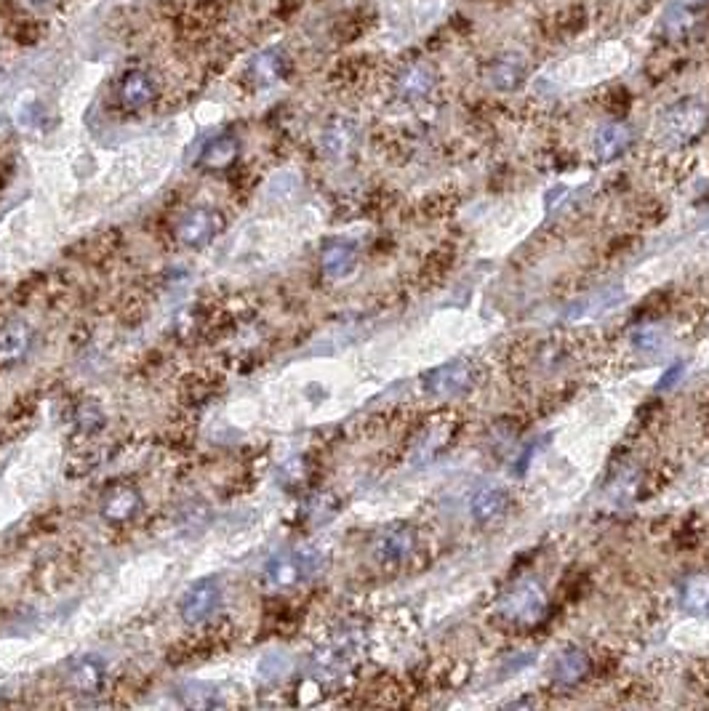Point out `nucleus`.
<instances>
[{
    "label": "nucleus",
    "instance_id": "10",
    "mask_svg": "<svg viewBox=\"0 0 709 711\" xmlns=\"http://www.w3.org/2000/svg\"><path fill=\"white\" fill-rule=\"evenodd\" d=\"M510 509V493L502 485H480L470 498V517L478 525H491V522L502 520Z\"/></svg>",
    "mask_w": 709,
    "mask_h": 711
},
{
    "label": "nucleus",
    "instance_id": "9",
    "mask_svg": "<svg viewBox=\"0 0 709 711\" xmlns=\"http://www.w3.org/2000/svg\"><path fill=\"white\" fill-rule=\"evenodd\" d=\"M472 384V365L464 360H454V363L440 365L435 371L424 376V387L435 397H454L462 395L464 389Z\"/></svg>",
    "mask_w": 709,
    "mask_h": 711
},
{
    "label": "nucleus",
    "instance_id": "16",
    "mask_svg": "<svg viewBox=\"0 0 709 711\" xmlns=\"http://www.w3.org/2000/svg\"><path fill=\"white\" fill-rule=\"evenodd\" d=\"M139 506H142L139 490L131 488V485H118V488H112L110 493L104 496L102 514L104 520L110 522H128L139 512Z\"/></svg>",
    "mask_w": 709,
    "mask_h": 711
},
{
    "label": "nucleus",
    "instance_id": "8",
    "mask_svg": "<svg viewBox=\"0 0 709 711\" xmlns=\"http://www.w3.org/2000/svg\"><path fill=\"white\" fill-rule=\"evenodd\" d=\"M488 86L494 91H502V94H510V91H518L528 78V64L526 56L518 54V51H504L488 64Z\"/></svg>",
    "mask_w": 709,
    "mask_h": 711
},
{
    "label": "nucleus",
    "instance_id": "5",
    "mask_svg": "<svg viewBox=\"0 0 709 711\" xmlns=\"http://www.w3.org/2000/svg\"><path fill=\"white\" fill-rule=\"evenodd\" d=\"M219 602H222V592H219V584H216V581L206 578V581L192 584L190 589L184 592L182 605H179V610H182V621L190 626L203 624V621H208V618L214 616L216 608H219Z\"/></svg>",
    "mask_w": 709,
    "mask_h": 711
},
{
    "label": "nucleus",
    "instance_id": "23",
    "mask_svg": "<svg viewBox=\"0 0 709 711\" xmlns=\"http://www.w3.org/2000/svg\"><path fill=\"white\" fill-rule=\"evenodd\" d=\"M78 424L83 432H96V429L102 427L104 416H102V411H99V405H94V403L83 405L78 413Z\"/></svg>",
    "mask_w": 709,
    "mask_h": 711
},
{
    "label": "nucleus",
    "instance_id": "24",
    "mask_svg": "<svg viewBox=\"0 0 709 711\" xmlns=\"http://www.w3.org/2000/svg\"><path fill=\"white\" fill-rule=\"evenodd\" d=\"M686 6H691V8H702V6H707L709 0H683Z\"/></svg>",
    "mask_w": 709,
    "mask_h": 711
},
{
    "label": "nucleus",
    "instance_id": "15",
    "mask_svg": "<svg viewBox=\"0 0 709 711\" xmlns=\"http://www.w3.org/2000/svg\"><path fill=\"white\" fill-rule=\"evenodd\" d=\"M355 264H358V248L347 240H334L320 253V267L331 280L347 277L355 269Z\"/></svg>",
    "mask_w": 709,
    "mask_h": 711
},
{
    "label": "nucleus",
    "instance_id": "13",
    "mask_svg": "<svg viewBox=\"0 0 709 711\" xmlns=\"http://www.w3.org/2000/svg\"><path fill=\"white\" fill-rule=\"evenodd\" d=\"M395 91L403 102H422L435 91V70L427 64H408L395 80Z\"/></svg>",
    "mask_w": 709,
    "mask_h": 711
},
{
    "label": "nucleus",
    "instance_id": "19",
    "mask_svg": "<svg viewBox=\"0 0 709 711\" xmlns=\"http://www.w3.org/2000/svg\"><path fill=\"white\" fill-rule=\"evenodd\" d=\"M240 155V142L232 134H219L216 139L203 147L200 152V166L208 168V171H224L230 168Z\"/></svg>",
    "mask_w": 709,
    "mask_h": 711
},
{
    "label": "nucleus",
    "instance_id": "4",
    "mask_svg": "<svg viewBox=\"0 0 709 711\" xmlns=\"http://www.w3.org/2000/svg\"><path fill=\"white\" fill-rule=\"evenodd\" d=\"M635 144V128L624 120H608L592 136V152L600 163H614L632 150Z\"/></svg>",
    "mask_w": 709,
    "mask_h": 711
},
{
    "label": "nucleus",
    "instance_id": "22",
    "mask_svg": "<svg viewBox=\"0 0 709 711\" xmlns=\"http://www.w3.org/2000/svg\"><path fill=\"white\" fill-rule=\"evenodd\" d=\"M30 347V328L24 323H11L0 331V357L16 360Z\"/></svg>",
    "mask_w": 709,
    "mask_h": 711
},
{
    "label": "nucleus",
    "instance_id": "12",
    "mask_svg": "<svg viewBox=\"0 0 709 711\" xmlns=\"http://www.w3.org/2000/svg\"><path fill=\"white\" fill-rule=\"evenodd\" d=\"M358 126L347 118H334L323 128L320 136V147L331 160H344L350 158L355 147H358Z\"/></svg>",
    "mask_w": 709,
    "mask_h": 711
},
{
    "label": "nucleus",
    "instance_id": "3",
    "mask_svg": "<svg viewBox=\"0 0 709 711\" xmlns=\"http://www.w3.org/2000/svg\"><path fill=\"white\" fill-rule=\"evenodd\" d=\"M496 608H499V613H502L507 621H512V624L536 626L547 618L550 602H547V594H544L539 581L523 578V581H518V584L510 586V589L502 594V600H499Z\"/></svg>",
    "mask_w": 709,
    "mask_h": 711
},
{
    "label": "nucleus",
    "instance_id": "20",
    "mask_svg": "<svg viewBox=\"0 0 709 711\" xmlns=\"http://www.w3.org/2000/svg\"><path fill=\"white\" fill-rule=\"evenodd\" d=\"M590 666V656L582 648H568L555 661V680L560 685H579L590 674Z\"/></svg>",
    "mask_w": 709,
    "mask_h": 711
},
{
    "label": "nucleus",
    "instance_id": "1",
    "mask_svg": "<svg viewBox=\"0 0 709 711\" xmlns=\"http://www.w3.org/2000/svg\"><path fill=\"white\" fill-rule=\"evenodd\" d=\"M709 128V107L699 99H680L670 104L659 118V142L664 147H688L702 139Z\"/></svg>",
    "mask_w": 709,
    "mask_h": 711
},
{
    "label": "nucleus",
    "instance_id": "11",
    "mask_svg": "<svg viewBox=\"0 0 709 711\" xmlns=\"http://www.w3.org/2000/svg\"><path fill=\"white\" fill-rule=\"evenodd\" d=\"M155 96H158V83L150 72L131 70L120 80L118 99L126 110H142V107L155 102Z\"/></svg>",
    "mask_w": 709,
    "mask_h": 711
},
{
    "label": "nucleus",
    "instance_id": "21",
    "mask_svg": "<svg viewBox=\"0 0 709 711\" xmlns=\"http://www.w3.org/2000/svg\"><path fill=\"white\" fill-rule=\"evenodd\" d=\"M662 27L664 35H670V38H686L696 27V8L686 6L683 0H672L664 11Z\"/></svg>",
    "mask_w": 709,
    "mask_h": 711
},
{
    "label": "nucleus",
    "instance_id": "2",
    "mask_svg": "<svg viewBox=\"0 0 709 711\" xmlns=\"http://www.w3.org/2000/svg\"><path fill=\"white\" fill-rule=\"evenodd\" d=\"M323 568V557L315 549H283L267 562L264 581L272 589H294V586L312 581Z\"/></svg>",
    "mask_w": 709,
    "mask_h": 711
},
{
    "label": "nucleus",
    "instance_id": "17",
    "mask_svg": "<svg viewBox=\"0 0 709 711\" xmlns=\"http://www.w3.org/2000/svg\"><path fill=\"white\" fill-rule=\"evenodd\" d=\"M67 682L75 693H99L104 685V664L94 656L78 658L67 669Z\"/></svg>",
    "mask_w": 709,
    "mask_h": 711
},
{
    "label": "nucleus",
    "instance_id": "7",
    "mask_svg": "<svg viewBox=\"0 0 709 711\" xmlns=\"http://www.w3.org/2000/svg\"><path fill=\"white\" fill-rule=\"evenodd\" d=\"M219 232H222V216L211 208H195L190 214H184L182 222L176 224L179 243L190 245V248L211 243Z\"/></svg>",
    "mask_w": 709,
    "mask_h": 711
},
{
    "label": "nucleus",
    "instance_id": "6",
    "mask_svg": "<svg viewBox=\"0 0 709 711\" xmlns=\"http://www.w3.org/2000/svg\"><path fill=\"white\" fill-rule=\"evenodd\" d=\"M416 549V530L408 522H395L376 536V560L384 565H398L408 560Z\"/></svg>",
    "mask_w": 709,
    "mask_h": 711
},
{
    "label": "nucleus",
    "instance_id": "14",
    "mask_svg": "<svg viewBox=\"0 0 709 711\" xmlns=\"http://www.w3.org/2000/svg\"><path fill=\"white\" fill-rule=\"evenodd\" d=\"M678 605L688 616H709V573L696 570L680 581Z\"/></svg>",
    "mask_w": 709,
    "mask_h": 711
},
{
    "label": "nucleus",
    "instance_id": "18",
    "mask_svg": "<svg viewBox=\"0 0 709 711\" xmlns=\"http://www.w3.org/2000/svg\"><path fill=\"white\" fill-rule=\"evenodd\" d=\"M286 70L288 59L280 48H267V51H262L259 56H254V62H251V78H254L256 86L262 88H270L275 86V83H280V80L286 78Z\"/></svg>",
    "mask_w": 709,
    "mask_h": 711
}]
</instances>
